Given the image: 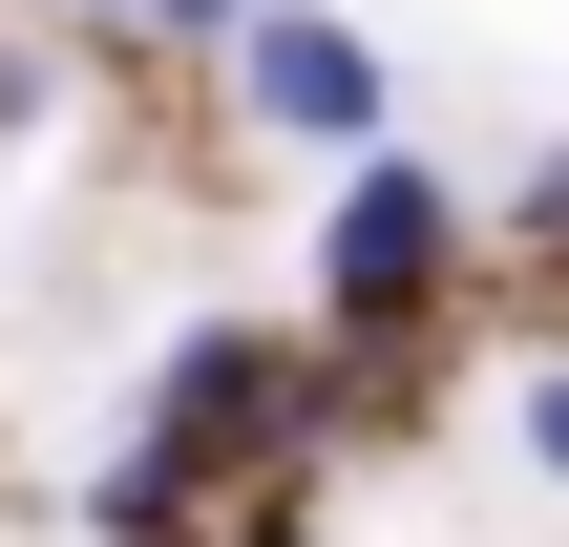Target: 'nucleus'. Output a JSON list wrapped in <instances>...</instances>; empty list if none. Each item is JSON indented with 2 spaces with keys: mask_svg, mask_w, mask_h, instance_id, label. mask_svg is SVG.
<instances>
[{
  "mask_svg": "<svg viewBox=\"0 0 569 547\" xmlns=\"http://www.w3.org/2000/svg\"><path fill=\"white\" fill-rule=\"evenodd\" d=\"M443 232H465V211H443V169L359 148V169H338V211H317V316H338V337H401V316H422V274H443Z\"/></svg>",
  "mask_w": 569,
  "mask_h": 547,
  "instance_id": "1",
  "label": "nucleus"
},
{
  "mask_svg": "<svg viewBox=\"0 0 569 547\" xmlns=\"http://www.w3.org/2000/svg\"><path fill=\"white\" fill-rule=\"evenodd\" d=\"M232 84H253V126H296V148H380V42L359 21H317V0H253V42H232Z\"/></svg>",
  "mask_w": 569,
  "mask_h": 547,
  "instance_id": "2",
  "label": "nucleus"
},
{
  "mask_svg": "<svg viewBox=\"0 0 569 547\" xmlns=\"http://www.w3.org/2000/svg\"><path fill=\"white\" fill-rule=\"evenodd\" d=\"M528 464H549V485H569V379H528Z\"/></svg>",
  "mask_w": 569,
  "mask_h": 547,
  "instance_id": "3",
  "label": "nucleus"
},
{
  "mask_svg": "<svg viewBox=\"0 0 569 547\" xmlns=\"http://www.w3.org/2000/svg\"><path fill=\"white\" fill-rule=\"evenodd\" d=\"M148 21H211V42H253V0H148Z\"/></svg>",
  "mask_w": 569,
  "mask_h": 547,
  "instance_id": "4",
  "label": "nucleus"
},
{
  "mask_svg": "<svg viewBox=\"0 0 569 547\" xmlns=\"http://www.w3.org/2000/svg\"><path fill=\"white\" fill-rule=\"evenodd\" d=\"M84 21H148V0H84Z\"/></svg>",
  "mask_w": 569,
  "mask_h": 547,
  "instance_id": "5",
  "label": "nucleus"
},
{
  "mask_svg": "<svg viewBox=\"0 0 569 547\" xmlns=\"http://www.w3.org/2000/svg\"><path fill=\"white\" fill-rule=\"evenodd\" d=\"M253 547H317V527H253Z\"/></svg>",
  "mask_w": 569,
  "mask_h": 547,
  "instance_id": "6",
  "label": "nucleus"
}]
</instances>
